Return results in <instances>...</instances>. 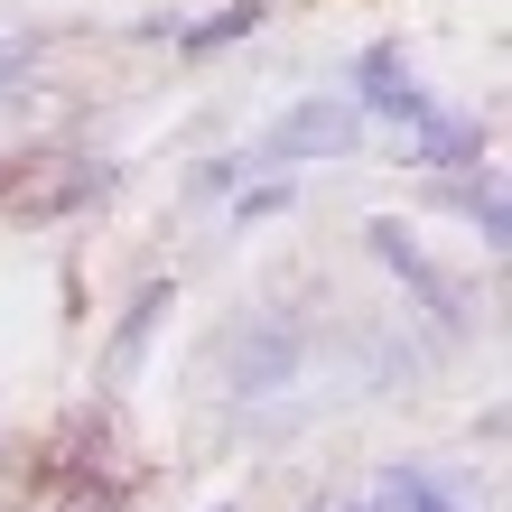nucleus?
Here are the masks:
<instances>
[{
	"instance_id": "1a4fd4ad",
	"label": "nucleus",
	"mask_w": 512,
	"mask_h": 512,
	"mask_svg": "<svg viewBox=\"0 0 512 512\" xmlns=\"http://www.w3.org/2000/svg\"><path fill=\"white\" fill-rule=\"evenodd\" d=\"M159 308H168V289H140V308L122 317V364H131V354L149 345V317H159Z\"/></svg>"
},
{
	"instance_id": "6e6552de",
	"label": "nucleus",
	"mask_w": 512,
	"mask_h": 512,
	"mask_svg": "<svg viewBox=\"0 0 512 512\" xmlns=\"http://www.w3.org/2000/svg\"><path fill=\"white\" fill-rule=\"evenodd\" d=\"M466 215L485 224V252L512 243V215H503V187H494V177H475V187H466Z\"/></svg>"
},
{
	"instance_id": "f257e3e1",
	"label": "nucleus",
	"mask_w": 512,
	"mask_h": 512,
	"mask_svg": "<svg viewBox=\"0 0 512 512\" xmlns=\"http://www.w3.org/2000/svg\"><path fill=\"white\" fill-rule=\"evenodd\" d=\"M308 354H317L308 317L261 308L252 326H233V336H224V382L243 391V401H270V391H289L298 373H308Z\"/></svg>"
},
{
	"instance_id": "423d86ee",
	"label": "nucleus",
	"mask_w": 512,
	"mask_h": 512,
	"mask_svg": "<svg viewBox=\"0 0 512 512\" xmlns=\"http://www.w3.org/2000/svg\"><path fill=\"white\" fill-rule=\"evenodd\" d=\"M410 140H419V159H429V168H475V159H485V131H475L466 112H429Z\"/></svg>"
},
{
	"instance_id": "7ed1b4c3",
	"label": "nucleus",
	"mask_w": 512,
	"mask_h": 512,
	"mask_svg": "<svg viewBox=\"0 0 512 512\" xmlns=\"http://www.w3.org/2000/svg\"><path fill=\"white\" fill-rule=\"evenodd\" d=\"M364 243H373V261H382V270H401V280L419 289V308H429L438 326H466V298H457V280H447V270H438L429 252H419V233H410V224L373 215V224H364Z\"/></svg>"
},
{
	"instance_id": "20e7f679",
	"label": "nucleus",
	"mask_w": 512,
	"mask_h": 512,
	"mask_svg": "<svg viewBox=\"0 0 512 512\" xmlns=\"http://www.w3.org/2000/svg\"><path fill=\"white\" fill-rule=\"evenodd\" d=\"M354 84H364V112H382V122H401V131H419V122L438 112L401 47H364V56H354Z\"/></svg>"
},
{
	"instance_id": "0eeeda50",
	"label": "nucleus",
	"mask_w": 512,
	"mask_h": 512,
	"mask_svg": "<svg viewBox=\"0 0 512 512\" xmlns=\"http://www.w3.org/2000/svg\"><path fill=\"white\" fill-rule=\"evenodd\" d=\"M261 19H270L261 0H224L215 19H196V28H177V47H187V56H205V47H233V38H252Z\"/></svg>"
},
{
	"instance_id": "f03ea898",
	"label": "nucleus",
	"mask_w": 512,
	"mask_h": 512,
	"mask_svg": "<svg viewBox=\"0 0 512 512\" xmlns=\"http://www.w3.org/2000/svg\"><path fill=\"white\" fill-rule=\"evenodd\" d=\"M364 140V112L336 103V94H308L298 112H280L252 149H243V168H289V159H345V149Z\"/></svg>"
},
{
	"instance_id": "9b49d317",
	"label": "nucleus",
	"mask_w": 512,
	"mask_h": 512,
	"mask_svg": "<svg viewBox=\"0 0 512 512\" xmlns=\"http://www.w3.org/2000/svg\"><path fill=\"white\" fill-rule=\"evenodd\" d=\"M308 512H364V503H308Z\"/></svg>"
},
{
	"instance_id": "9d476101",
	"label": "nucleus",
	"mask_w": 512,
	"mask_h": 512,
	"mask_svg": "<svg viewBox=\"0 0 512 512\" xmlns=\"http://www.w3.org/2000/svg\"><path fill=\"white\" fill-rule=\"evenodd\" d=\"M0 103H28V38L0 47Z\"/></svg>"
},
{
	"instance_id": "39448f33",
	"label": "nucleus",
	"mask_w": 512,
	"mask_h": 512,
	"mask_svg": "<svg viewBox=\"0 0 512 512\" xmlns=\"http://www.w3.org/2000/svg\"><path fill=\"white\" fill-rule=\"evenodd\" d=\"M364 512H466V494L447 485L438 466H382V485Z\"/></svg>"
},
{
	"instance_id": "f8f14e48",
	"label": "nucleus",
	"mask_w": 512,
	"mask_h": 512,
	"mask_svg": "<svg viewBox=\"0 0 512 512\" xmlns=\"http://www.w3.org/2000/svg\"><path fill=\"white\" fill-rule=\"evenodd\" d=\"M215 512H233V503H215Z\"/></svg>"
}]
</instances>
